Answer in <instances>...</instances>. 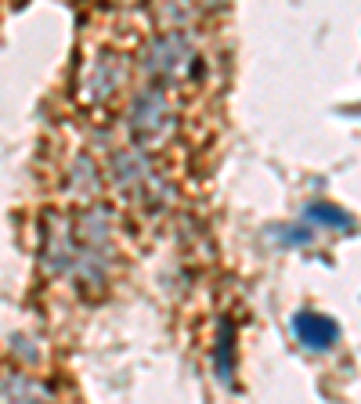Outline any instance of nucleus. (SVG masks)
I'll return each mask as SVG.
<instances>
[{
	"instance_id": "nucleus-1",
	"label": "nucleus",
	"mask_w": 361,
	"mask_h": 404,
	"mask_svg": "<svg viewBox=\"0 0 361 404\" xmlns=\"http://www.w3.org/2000/svg\"><path fill=\"white\" fill-rule=\"evenodd\" d=\"M296 332L314 350H329L336 343V325L322 314H296Z\"/></svg>"
},
{
	"instance_id": "nucleus-2",
	"label": "nucleus",
	"mask_w": 361,
	"mask_h": 404,
	"mask_svg": "<svg viewBox=\"0 0 361 404\" xmlns=\"http://www.w3.org/2000/svg\"><path fill=\"white\" fill-rule=\"evenodd\" d=\"M311 221H322V224H329V228H350V216H343L340 209H333V206H311Z\"/></svg>"
}]
</instances>
